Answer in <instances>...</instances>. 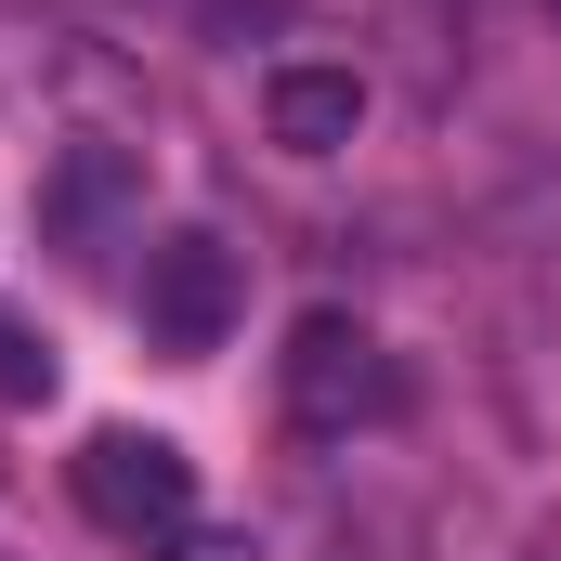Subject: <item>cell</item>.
Instances as JSON below:
<instances>
[{
    "label": "cell",
    "instance_id": "cell-1",
    "mask_svg": "<svg viewBox=\"0 0 561 561\" xmlns=\"http://www.w3.org/2000/svg\"><path fill=\"white\" fill-rule=\"evenodd\" d=\"M287 419L300 431H379V419H405V366L353 327V313H300L287 327Z\"/></svg>",
    "mask_w": 561,
    "mask_h": 561
},
{
    "label": "cell",
    "instance_id": "cell-2",
    "mask_svg": "<svg viewBox=\"0 0 561 561\" xmlns=\"http://www.w3.org/2000/svg\"><path fill=\"white\" fill-rule=\"evenodd\" d=\"M79 510L105 536H131V549H170L196 523V457L170 431H92L79 444Z\"/></svg>",
    "mask_w": 561,
    "mask_h": 561
},
{
    "label": "cell",
    "instance_id": "cell-3",
    "mask_svg": "<svg viewBox=\"0 0 561 561\" xmlns=\"http://www.w3.org/2000/svg\"><path fill=\"white\" fill-rule=\"evenodd\" d=\"M236 300H249V275H236V249H222V236H196V222H183V236H157V249H144V340H157V353H183V366H196V353H222V340H236Z\"/></svg>",
    "mask_w": 561,
    "mask_h": 561
},
{
    "label": "cell",
    "instance_id": "cell-4",
    "mask_svg": "<svg viewBox=\"0 0 561 561\" xmlns=\"http://www.w3.org/2000/svg\"><path fill=\"white\" fill-rule=\"evenodd\" d=\"M131 196H144V170L118 157V144H66V157H53V183H39V236H53L66 262H92V249L131 222Z\"/></svg>",
    "mask_w": 561,
    "mask_h": 561
},
{
    "label": "cell",
    "instance_id": "cell-5",
    "mask_svg": "<svg viewBox=\"0 0 561 561\" xmlns=\"http://www.w3.org/2000/svg\"><path fill=\"white\" fill-rule=\"evenodd\" d=\"M262 118H275L287 157H340V144L366 131V79L353 66H275L262 79Z\"/></svg>",
    "mask_w": 561,
    "mask_h": 561
},
{
    "label": "cell",
    "instance_id": "cell-6",
    "mask_svg": "<svg viewBox=\"0 0 561 561\" xmlns=\"http://www.w3.org/2000/svg\"><path fill=\"white\" fill-rule=\"evenodd\" d=\"M0 405H53V340L26 313H0Z\"/></svg>",
    "mask_w": 561,
    "mask_h": 561
},
{
    "label": "cell",
    "instance_id": "cell-7",
    "mask_svg": "<svg viewBox=\"0 0 561 561\" xmlns=\"http://www.w3.org/2000/svg\"><path fill=\"white\" fill-rule=\"evenodd\" d=\"M157 561H262V536H236V523H183Z\"/></svg>",
    "mask_w": 561,
    "mask_h": 561
},
{
    "label": "cell",
    "instance_id": "cell-8",
    "mask_svg": "<svg viewBox=\"0 0 561 561\" xmlns=\"http://www.w3.org/2000/svg\"><path fill=\"white\" fill-rule=\"evenodd\" d=\"M549 13H561V0H549Z\"/></svg>",
    "mask_w": 561,
    "mask_h": 561
}]
</instances>
